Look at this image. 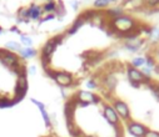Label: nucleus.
Here are the masks:
<instances>
[{
  "mask_svg": "<svg viewBox=\"0 0 159 137\" xmlns=\"http://www.w3.org/2000/svg\"><path fill=\"white\" fill-rule=\"evenodd\" d=\"M110 29L114 31V32H118V34H122V35H125L128 32H132L134 31V29L137 28V23L134 19H132L130 16L128 15H122L119 18H115L111 20V23L109 24Z\"/></svg>",
  "mask_w": 159,
  "mask_h": 137,
  "instance_id": "f257e3e1",
  "label": "nucleus"
},
{
  "mask_svg": "<svg viewBox=\"0 0 159 137\" xmlns=\"http://www.w3.org/2000/svg\"><path fill=\"white\" fill-rule=\"evenodd\" d=\"M127 75H128V79L134 87H139L140 83H147V85L150 83V79L145 77L139 69H135L130 65L127 67Z\"/></svg>",
  "mask_w": 159,
  "mask_h": 137,
  "instance_id": "f03ea898",
  "label": "nucleus"
},
{
  "mask_svg": "<svg viewBox=\"0 0 159 137\" xmlns=\"http://www.w3.org/2000/svg\"><path fill=\"white\" fill-rule=\"evenodd\" d=\"M113 107L115 110V112L118 113V116L124 121H130V110L128 107V105L122 101V100H113Z\"/></svg>",
  "mask_w": 159,
  "mask_h": 137,
  "instance_id": "7ed1b4c3",
  "label": "nucleus"
},
{
  "mask_svg": "<svg viewBox=\"0 0 159 137\" xmlns=\"http://www.w3.org/2000/svg\"><path fill=\"white\" fill-rule=\"evenodd\" d=\"M127 130L128 132L133 136V137H144V135L147 133V131L149 130L147 126H144L140 122L137 121H128L127 123Z\"/></svg>",
  "mask_w": 159,
  "mask_h": 137,
  "instance_id": "20e7f679",
  "label": "nucleus"
},
{
  "mask_svg": "<svg viewBox=\"0 0 159 137\" xmlns=\"http://www.w3.org/2000/svg\"><path fill=\"white\" fill-rule=\"evenodd\" d=\"M48 75L50 77H53L57 83H59L60 86H70L74 82V77L66 72H57V71H48Z\"/></svg>",
  "mask_w": 159,
  "mask_h": 137,
  "instance_id": "39448f33",
  "label": "nucleus"
},
{
  "mask_svg": "<svg viewBox=\"0 0 159 137\" xmlns=\"http://www.w3.org/2000/svg\"><path fill=\"white\" fill-rule=\"evenodd\" d=\"M103 115H104L105 120L111 126H118L119 123H120V117L118 116L114 107L110 106V105H103Z\"/></svg>",
  "mask_w": 159,
  "mask_h": 137,
  "instance_id": "423d86ee",
  "label": "nucleus"
},
{
  "mask_svg": "<svg viewBox=\"0 0 159 137\" xmlns=\"http://www.w3.org/2000/svg\"><path fill=\"white\" fill-rule=\"evenodd\" d=\"M76 99L78 101H80V102H85V104H100V99L90 92V91H79V92L76 94Z\"/></svg>",
  "mask_w": 159,
  "mask_h": 137,
  "instance_id": "0eeeda50",
  "label": "nucleus"
},
{
  "mask_svg": "<svg viewBox=\"0 0 159 137\" xmlns=\"http://www.w3.org/2000/svg\"><path fill=\"white\" fill-rule=\"evenodd\" d=\"M143 42H144V41H143V40H140L139 37L130 39V40H127V41L124 42V48H125V49H128L129 51L135 53V51H138V50L142 48Z\"/></svg>",
  "mask_w": 159,
  "mask_h": 137,
  "instance_id": "6e6552de",
  "label": "nucleus"
},
{
  "mask_svg": "<svg viewBox=\"0 0 159 137\" xmlns=\"http://www.w3.org/2000/svg\"><path fill=\"white\" fill-rule=\"evenodd\" d=\"M29 14H30V19L33 20H38V19H42L43 15V8H40L36 4H31L29 6Z\"/></svg>",
  "mask_w": 159,
  "mask_h": 137,
  "instance_id": "1a4fd4ad",
  "label": "nucleus"
},
{
  "mask_svg": "<svg viewBox=\"0 0 159 137\" xmlns=\"http://www.w3.org/2000/svg\"><path fill=\"white\" fill-rule=\"evenodd\" d=\"M3 64L5 65V66H8V67H10L11 65H14V64H16L18 61H19V59H18V56L15 55V54H13V53H8L4 58H3Z\"/></svg>",
  "mask_w": 159,
  "mask_h": 137,
  "instance_id": "9d476101",
  "label": "nucleus"
},
{
  "mask_svg": "<svg viewBox=\"0 0 159 137\" xmlns=\"http://www.w3.org/2000/svg\"><path fill=\"white\" fill-rule=\"evenodd\" d=\"M104 85L108 87V90L109 91H113L114 90V87L116 86V77L114 76V75H111V74H108L105 77H104Z\"/></svg>",
  "mask_w": 159,
  "mask_h": 137,
  "instance_id": "9b49d317",
  "label": "nucleus"
},
{
  "mask_svg": "<svg viewBox=\"0 0 159 137\" xmlns=\"http://www.w3.org/2000/svg\"><path fill=\"white\" fill-rule=\"evenodd\" d=\"M55 45L49 40L47 44H45V46L43 48V50H42V55H45V56H52V54L54 53V50H55Z\"/></svg>",
  "mask_w": 159,
  "mask_h": 137,
  "instance_id": "f8f14e48",
  "label": "nucleus"
},
{
  "mask_svg": "<svg viewBox=\"0 0 159 137\" xmlns=\"http://www.w3.org/2000/svg\"><path fill=\"white\" fill-rule=\"evenodd\" d=\"M107 15L115 19V18H119V16H122L123 15V8L120 6H116V8H113V9H109L107 11Z\"/></svg>",
  "mask_w": 159,
  "mask_h": 137,
  "instance_id": "ddd939ff",
  "label": "nucleus"
},
{
  "mask_svg": "<svg viewBox=\"0 0 159 137\" xmlns=\"http://www.w3.org/2000/svg\"><path fill=\"white\" fill-rule=\"evenodd\" d=\"M130 66L135 67V69H139V67H143L145 66V58L143 56H138V58H134L130 62Z\"/></svg>",
  "mask_w": 159,
  "mask_h": 137,
  "instance_id": "4468645a",
  "label": "nucleus"
},
{
  "mask_svg": "<svg viewBox=\"0 0 159 137\" xmlns=\"http://www.w3.org/2000/svg\"><path fill=\"white\" fill-rule=\"evenodd\" d=\"M124 5L130 6L133 9H138V8L144 5V0H127V2L124 3Z\"/></svg>",
  "mask_w": 159,
  "mask_h": 137,
  "instance_id": "2eb2a0df",
  "label": "nucleus"
},
{
  "mask_svg": "<svg viewBox=\"0 0 159 137\" xmlns=\"http://www.w3.org/2000/svg\"><path fill=\"white\" fill-rule=\"evenodd\" d=\"M20 55L24 58V59H29V58H34L36 55V51L34 49H30V48H26V49H21L20 51Z\"/></svg>",
  "mask_w": 159,
  "mask_h": 137,
  "instance_id": "dca6fc26",
  "label": "nucleus"
},
{
  "mask_svg": "<svg viewBox=\"0 0 159 137\" xmlns=\"http://www.w3.org/2000/svg\"><path fill=\"white\" fill-rule=\"evenodd\" d=\"M83 23H84V21H83L80 18H78V19H76V20L73 23V25L69 28V30H68V34H74L75 31H78V29H79V28H80V26L83 25Z\"/></svg>",
  "mask_w": 159,
  "mask_h": 137,
  "instance_id": "f3484780",
  "label": "nucleus"
},
{
  "mask_svg": "<svg viewBox=\"0 0 159 137\" xmlns=\"http://www.w3.org/2000/svg\"><path fill=\"white\" fill-rule=\"evenodd\" d=\"M7 48H8L9 50H13V51H20V50L23 49L21 45L18 44V42H15V41H9V42L7 44Z\"/></svg>",
  "mask_w": 159,
  "mask_h": 137,
  "instance_id": "a211bd4d",
  "label": "nucleus"
},
{
  "mask_svg": "<svg viewBox=\"0 0 159 137\" xmlns=\"http://www.w3.org/2000/svg\"><path fill=\"white\" fill-rule=\"evenodd\" d=\"M152 37L153 41H159V28H150V31H149V35Z\"/></svg>",
  "mask_w": 159,
  "mask_h": 137,
  "instance_id": "6ab92c4d",
  "label": "nucleus"
},
{
  "mask_svg": "<svg viewBox=\"0 0 159 137\" xmlns=\"http://www.w3.org/2000/svg\"><path fill=\"white\" fill-rule=\"evenodd\" d=\"M19 18H20L21 20H28V19H30L29 8H21V9H19Z\"/></svg>",
  "mask_w": 159,
  "mask_h": 137,
  "instance_id": "aec40b11",
  "label": "nucleus"
},
{
  "mask_svg": "<svg viewBox=\"0 0 159 137\" xmlns=\"http://www.w3.org/2000/svg\"><path fill=\"white\" fill-rule=\"evenodd\" d=\"M55 9H57V4L54 2H48L43 6V10H45V11H55Z\"/></svg>",
  "mask_w": 159,
  "mask_h": 137,
  "instance_id": "412c9836",
  "label": "nucleus"
},
{
  "mask_svg": "<svg viewBox=\"0 0 159 137\" xmlns=\"http://www.w3.org/2000/svg\"><path fill=\"white\" fill-rule=\"evenodd\" d=\"M109 5V3L107 2V0H95V2H94V6L95 8H107Z\"/></svg>",
  "mask_w": 159,
  "mask_h": 137,
  "instance_id": "4be33fe9",
  "label": "nucleus"
},
{
  "mask_svg": "<svg viewBox=\"0 0 159 137\" xmlns=\"http://www.w3.org/2000/svg\"><path fill=\"white\" fill-rule=\"evenodd\" d=\"M144 5L148 8H155L159 5V0H144Z\"/></svg>",
  "mask_w": 159,
  "mask_h": 137,
  "instance_id": "5701e85b",
  "label": "nucleus"
},
{
  "mask_svg": "<svg viewBox=\"0 0 159 137\" xmlns=\"http://www.w3.org/2000/svg\"><path fill=\"white\" fill-rule=\"evenodd\" d=\"M55 13H57V15H58V16H60V15H64V14H65V9H64L63 3H59V4L57 5Z\"/></svg>",
  "mask_w": 159,
  "mask_h": 137,
  "instance_id": "b1692460",
  "label": "nucleus"
},
{
  "mask_svg": "<svg viewBox=\"0 0 159 137\" xmlns=\"http://www.w3.org/2000/svg\"><path fill=\"white\" fill-rule=\"evenodd\" d=\"M140 71H142V74H143L145 77H148V79H152V71H153L152 69H149V67H147V66H143Z\"/></svg>",
  "mask_w": 159,
  "mask_h": 137,
  "instance_id": "393cba45",
  "label": "nucleus"
},
{
  "mask_svg": "<svg viewBox=\"0 0 159 137\" xmlns=\"http://www.w3.org/2000/svg\"><path fill=\"white\" fill-rule=\"evenodd\" d=\"M63 39H64V36H61V35H57V36H54L53 39H50V41H52V42L55 45V46H58L59 44H61Z\"/></svg>",
  "mask_w": 159,
  "mask_h": 137,
  "instance_id": "a878e982",
  "label": "nucleus"
},
{
  "mask_svg": "<svg viewBox=\"0 0 159 137\" xmlns=\"http://www.w3.org/2000/svg\"><path fill=\"white\" fill-rule=\"evenodd\" d=\"M149 87L152 88V91H153V94H154V96L159 100V85H150L149 83Z\"/></svg>",
  "mask_w": 159,
  "mask_h": 137,
  "instance_id": "bb28decb",
  "label": "nucleus"
},
{
  "mask_svg": "<svg viewBox=\"0 0 159 137\" xmlns=\"http://www.w3.org/2000/svg\"><path fill=\"white\" fill-rule=\"evenodd\" d=\"M144 137H159V132L154 131V130H148L147 133L144 135Z\"/></svg>",
  "mask_w": 159,
  "mask_h": 137,
  "instance_id": "cd10ccee",
  "label": "nucleus"
},
{
  "mask_svg": "<svg viewBox=\"0 0 159 137\" xmlns=\"http://www.w3.org/2000/svg\"><path fill=\"white\" fill-rule=\"evenodd\" d=\"M20 40H21V42H23L24 45H26V46H30V45L33 44L31 39H30V37H26V36H24V35L20 36Z\"/></svg>",
  "mask_w": 159,
  "mask_h": 137,
  "instance_id": "c85d7f7f",
  "label": "nucleus"
},
{
  "mask_svg": "<svg viewBox=\"0 0 159 137\" xmlns=\"http://www.w3.org/2000/svg\"><path fill=\"white\" fill-rule=\"evenodd\" d=\"M88 87H89V88H95V87H97L95 81H94V80H89V81H88Z\"/></svg>",
  "mask_w": 159,
  "mask_h": 137,
  "instance_id": "c756f323",
  "label": "nucleus"
},
{
  "mask_svg": "<svg viewBox=\"0 0 159 137\" xmlns=\"http://www.w3.org/2000/svg\"><path fill=\"white\" fill-rule=\"evenodd\" d=\"M53 18H54V15H53V14H48V15L43 16V18L40 19V21H47V20H49V19H53Z\"/></svg>",
  "mask_w": 159,
  "mask_h": 137,
  "instance_id": "7c9ffc66",
  "label": "nucleus"
},
{
  "mask_svg": "<svg viewBox=\"0 0 159 137\" xmlns=\"http://www.w3.org/2000/svg\"><path fill=\"white\" fill-rule=\"evenodd\" d=\"M8 53H9V51H7V50H4V49H0V59L3 60V58H4Z\"/></svg>",
  "mask_w": 159,
  "mask_h": 137,
  "instance_id": "2f4dec72",
  "label": "nucleus"
},
{
  "mask_svg": "<svg viewBox=\"0 0 159 137\" xmlns=\"http://www.w3.org/2000/svg\"><path fill=\"white\" fill-rule=\"evenodd\" d=\"M71 6L74 9H78V2H71Z\"/></svg>",
  "mask_w": 159,
  "mask_h": 137,
  "instance_id": "473e14b6",
  "label": "nucleus"
},
{
  "mask_svg": "<svg viewBox=\"0 0 159 137\" xmlns=\"http://www.w3.org/2000/svg\"><path fill=\"white\" fill-rule=\"evenodd\" d=\"M29 72L33 75V74L35 72V67H34V66H30V67H29Z\"/></svg>",
  "mask_w": 159,
  "mask_h": 137,
  "instance_id": "72a5a7b5",
  "label": "nucleus"
},
{
  "mask_svg": "<svg viewBox=\"0 0 159 137\" xmlns=\"http://www.w3.org/2000/svg\"><path fill=\"white\" fill-rule=\"evenodd\" d=\"M107 2H108V3L110 4V3H116V2H118V0H107Z\"/></svg>",
  "mask_w": 159,
  "mask_h": 137,
  "instance_id": "f704fd0d",
  "label": "nucleus"
},
{
  "mask_svg": "<svg viewBox=\"0 0 159 137\" xmlns=\"http://www.w3.org/2000/svg\"><path fill=\"white\" fill-rule=\"evenodd\" d=\"M157 56H158V59H159V49H158V51H157Z\"/></svg>",
  "mask_w": 159,
  "mask_h": 137,
  "instance_id": "c9c22d12",
  "label": "nucleus"
},
{
  "mask_svg": "<svg viewBox=\"0 0 159 137\" xmlns=\"http://www.w3.org/2000/svg\"><path fill=\"white\" fill-rule=\"evenodd\" d=\"M49 2H53V0H49Z\"/></svg>",
  "mask_w": 159,
  "mask_h": 137,
  "instance_id": "e433bc0d",
  "label": "nucleus"
}]
</instances>
